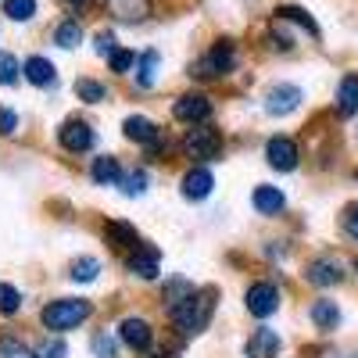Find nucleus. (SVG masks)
<instances>
[{"label":"nucleus","mask_w":358,"mask_h":358,"mask_svg":"<svg viewBox=\"0 0 358 358\" xmlns=\"http://www.w3.org/2000/svg\"><path fill=\"white\" fill-rule=\"evenodd\" d=\"M54 43L57 47H65V50H72V47H79L83 43V25L76 22V18H69V22H62L54 29Z\"/></svg>","instance_id":"24"},{"label":"nucleus","mask_w":358,"mask_h":358,"mask_svg":"<svg viewBox=\"0 0 358 358\" xmlns=\"http://www.w3.org/2000/svg\"><path fill=\"white\" fill-rule=\"evenodd\" d=\"M94 355H97V358H115V341H111L108 334H97V337H94Z\"/></svg>","instance_id":"34"},{"label":"nucleus","mask_w":358,"mask_h":358,"mask_svg":"<svg viewBox=\"0 0 358 358\" xmlns=\"http://www.w3.org/2000/svg\"><path fill=\"white\" fill-rule=\"evenodd\" d=\"M233 69H236V50H233V43H215V47L194 65V76H197V79H215V76H226V72H233Z\"/></svg>","instance_id":"4"},{"label":"nucleus","mask_w":358,"mask_h":358,"mask_svg":"<svg viewBox=\"0 0 358 358\" xmlns=\"http://www.w3.org/2000/svg\"><path fill=\"white\" fill-rule=\"evenodd\" d=\"M126 136L129 140H136V143H143V147H151V143H158V126L151 122V118H140V115H133V118H126Z\"/></svg>","instance_id":"19"},{"label":"nucleus","mask_w":358,"mask_h":358,"mask_svg":"<svg viewBox=\"0 0 358 358\" xmlns=\"http://www.w3.org/2000/svg\"><path fill=\"white\" fill-rule=\"evenodd\" d=\"M22 308V294L11 287V283H0V312L4 315H15Z\"/></svg>","instance_id":"31"},{"label":"nucleus","mask_w":358,"mask_h":358,"mask_svg":"<svg viewBox=\"0 0 358 358\" xmlns=\"http://www.w3.org/2000/svg\"><path fill=\"white\" fill-rule=\"evenodd\" d=\"M305 276H308V283H315V287H334V283L344 280V268H341L337 262H330V258H319V262L308 265Z\"/></svg>","instance_id":"15"},{"label":"nucleus","mask_w":358,"mask_h":358,"mask_svg":"<svg viewBox=\"0 0 358 358\" xmlns=\"http://www.w3.org/2000/svg\"><path fill=\"white\" fill-rule=\"evenodd\" d=\"M133 65H136V54H133V50H115V54H111V72L122 76V72H129Z\"/></svg>","instance_id":"33"},{"label":"nucleus","mask_w":358,"mask_h":358,"mask_svg":"<svg viewBox=\"0 0 358 358\" xmlns=\"http://www.w3.org/2000/svg\"><path fill=\"white\" fill-rule=\"evenodd\" d=\"M276 22H297V25H301L305 29V33H312V36H319V25L301 11V8H280L276 11Z\"/></svg>","instance_id":"26"},{"label":"nucleus","mask_w":358,"mask_h":358,"mask_svg":"<svg viewBox=\"0 0 358 358\" xmlns=\"http://www.w3.org/2000/svg\"><path fill=\"white\" fill-rule=\"evenodd\" d=\"M43 358H65V344H62V341H47Z\"/></svg>","instance_id":"38"},{"label":"nucleus","mask_w":358,"mask_h":358,"mask_svg":"<svg viewBox=\"0 0 358 358\" xmlns=\"http://www.w3.org/2000/svg\"><path fill=\"white\" fill-rule=\"evenodd\" d=\"M18 72H22L18 57H15V54H8V50H0V86L18 83Z\"/></svg>","instance_id":"29"},{"label":"nucleus","mask_w":358,"mask_h":358,"mask_svg":"<svg viewBox=\"0 0 358 358\" xmlns=\"http://www.w3.org/2000/svg\"><path fill=\"white\" fill-rule=\"evenodd\" d=\"M4 15L11 22H29L36 15V0H4Z\"/></svg>","instance_id":"25"},{"label":"nucleus","mask_w":358,"mask_h":358,"mask_svg":"<svg viewBox=\"0 0 358 358\" xmlns=\"http://www.w3.org/2000/svg\"><path fill=\"white\" fill-rule=\"evenodd\" d=\"M251 204L258 208V215H280L283 204H287V197H283L280 187H265V183H262V187L251 194Z\"/></svg>","instance_id":"14"},{"label":"nucleus","mask_w":358,"mask_h":358,"mask_svg":"<svg viewBox=\"0 0 358 358\" xmlns=\"http://www.w3.org/2000/svg\"><path fill=\"white\" fill-rule=\"evenodd\" d=\"M104 8L122 22H140L151 15V0H104Z\"/></svg>","instance_id":"16"},{"label":"nucleus","mask_w":358,"mask_h":358,"mask_svg":"<svg viewBox=\"0 0 358 358\" xmlns=\"http://www.w3.org/2000/svg\"><path fill=\"white\" fill-rule=\"evenodd\" d=\"M344 229L355 236V241H358V204H351L348 208V212H344Z\"/></svg>","instance_id":"36"},{"label":"nucleus","mask_w":358,"mask_h":358,"mask_svg":"<svg viewBox=\"0 0 358 358\" xmlns=\"http://www.w3.org/2000/svg\"><path fill=\"white\" fill-rule=\"evenodd\" d=\"M147 358H176V355H165V351H162V355H147Z\"/></svg>","instance_id":"40"},{"label":"nucleus","mask_w":358,"mask_h":358,"mask_svg":"<svg viewBox=\"0 0 358 358\" xmlns=\"http://www.w3.org/2000/svg\"><path fill=\"white\" fill-rule=\"evenodd\" d=\"M57 140H62V147L69 155H83V151H90V147L97 143L94 129H90L86 122H79V118H69V122L57 129Z\"/></svg>","instance_id":"6"},{"label":"nucleus","mask_w":358,"mask_h":358,"mask_svg":"<svg viewBox=\"0 0 358 358\" xmlns=\"http://www.w3.org/2000/svg\"><path fill=\"white\" fill-rule=\"evenodd\" d=\"M265 158H268V165L280 169V172H294L301 155H297V143L290 136H273L265 143Z\"/></svg>","instance_id":"8"},{"label":"nucleus","mask_w":358,"mask_h":358,"mask_svg":"<svg viewBox=\"0 0 358 358\" xmlns=\"http://www.w3.org/2000/svg\"><path fill=\"white\" fill-rule=\"evenodd\" d=\"M97 273H101V262H97V258H79V262H72V280H76V283L97 280Z\"/></svg>","instance_id":"27"},{"label":"nucleus","mask_w":358,"mask_h":358,"mask_svg":"<svg viewBox=\"0 0 358 358\" xmlns=\"http://www.w3.org/2000/svg\"><path fill=\"white\" fill-rule=\"evenodd\" d=\"M97 54H101V57H111V54H115V36H111V33H101V36H97Z\"/></svg>","instance_id":"37"},{"label":"nucleus","mask_w":358,"mask_h":358,"mask_svg":"<svg viewBox=\"0 0 358 358\" xmlns=\"http://www.w3.org/2000/svg\"><path fill=\"white\" fill-rule=\"evenodd\" d=\"M122 190H126L129 197H136V194H143V190H147V172H143V169H136V172H129V176L122 179Z\"/></svg>","instance_id":"32"},{"label":"nucleus","mask_w":358,"mask_h":358,"mask_svg":"<svg viewBox=\"0 0 358 358\" xmlns=\"http://www.w3.org/2000/svg\"><path fill=\"white\" fill-rule=\"evenodd\" d=\"M172 115L179 118V122H187V126H201V122L212 118V101H208L204 94H183L172 104Z\"/></svg>","instance_id":"5"},{"label":"nucleus","mask_w":358,"mask_h":358,"mask_svg":"<svg viewBox=\"0 0 358 358\" xmlns=\"http://www.w3.org/2000/svg\"><path fill=\"white\" fill-rule=\"evenodd\" d=\"M118 337H122L126 348H133V351H140V355L151 351V341H155L151 322H147V319H133V315L122 319V326H118Z\"/></svg>","instance_id":"9"},{"label":"nucleus","mask_w":358,"mask_h":358,"mask_svg":"<svg viewBox=\"0 0 358 358\" xmlns=\"http://www.w3.org/2000/svg\"><path fill=\"white\" fill-rule=\"evenodd\" d=\"M22 72H25V79L33 83V86H54V79H57V72H54V65L47 62V57H29V62L22 65Z\"/></svg>","instance_id":"18"},{"label":"nucleus","mask_w":358,"mask_h":358,"mask_svg":"<svg viewBox=\"0 0 358 358\" xmlns=\"http://www.w3.org/2000/svg\"><path fill=\"white\" fill-rule=\"evenodd\" d=\"M62 4H65V8H72V11H83V8L90 4V0H62Z\"/></svg>","instance_id":"39"},{"label":"nucleus","mask_w":358,"mask_h":358,"mask_svg":"<svg viewBox=\"0 0 358 358\" xmlns=\"http://www.w3.org/2000/svg\"><path fill=\"white\" fill-rule=\"evenodd\" d=\"M183 151L190 158H197V162H212L222 151V133L212 129V126H204V122L201 126H190L187 136H183Z\"/></svg>","instance_id":"3"},{"label":"nucleus","mask_w":358,"mask_h":358,"mask_svg":"<svg viewBox=\"0 0 358 358\" xmlns=\"http://www.w3.org/2000/svg\"><path fill=\"white\" fill-rule=\"evenodd\" d=\"M90 176H94V183L101 187H115L118 179H122V165H118V158H94V169H90Z\"/></svg>","instance_id":"20"},{"label":"nucleus","mask_w":358,"mask_h":358,"mask_svg":"<svg viewBox=\"0 0 358 358\" xmlns=\"http://www.w3.org/2000/svg\"><path fill=\"white\" fill-rule=\"evenodd\" d=\"M280 355V334L276 330H255L248 341V358H276Z\"/></svg>","instance_id":"13"},{"label":"nucleus","mask_w":358,"mask_h":358,"mask_svg":"<svg viewBox=\"0 0 358 358\" xmlns=\"http://www.w3.org/2000/svg\"><path fill=\"white\" fill-rule=\"evenodd\" d=\"M297 104H301V90L290 86V83H280L268 90V97H265V111L268 115H290Z\"/></svg>","instance_id":"10"},{"label":"nucleus","mask_w":358,"mask_h":358,"mask_svg":"<svg viewBox=\"0 0 358 358\" xmlns=\"http://www.w3.org/2000/svg\"><path fill=\"white\" fill-rule=\"evenodd\" d=\"M355 273H358V258H355Z\"/></svg>","instance_id":"41"},{"label":"nucleus","mask_w":358,"mask_h":358,"mask_svg":"<svg viewBox=\"0 0 358 358\" xmlns=\"http://www.w3.org/2000/svg\"><path fill=\"white\" fill-rule=\"evenodd\" d=\"M76 94H79V101H86V104H101V101H104V86L94 83V79H79V83H76Z\"/></svg>","instance_id":"30"},{"label":"nucleus","mask_w":358,"mask_h":358,"mask_svg":"<svg viewBox=\"0 0 358 358\" xmlns=\"http://www.w3.org/2000/svg\"><path fill=\"white\" fill-rule=\"evenodd\" d=\"M215 290H187L183 297H172V305H169V319L176 322V330L183 334V337H194L201 334L208 319H212V308H215Z\"/></svg>","instance_id":"1"},{"label":"nucleus","mask_w":358,"mask_h":358,"mask_svg":"<svg viewBox=\"0 0 358 358\" xmlns=\"http://www.w3.org/2000/svg\"><path fill=\"white\" fill-rule=\"evenodd\" d=\"M15 129H18V118H15V111L0 108V133H4V136H11Z\"/></svg>","instance_id":"35"},{"label":"nucleus","mask_w":358,"mask_h":358,"mask_svg":"<svg viewBox=\"0 0 358 358\" xmlns=\"http://www.w3.org/2000/svg\"><path fill=\"white\" fill-rule=\"evenodd\" d=\"M158 50H147V54H140V62H136V86L140 90H151L155 86V72H158Z\"/></svg>","instance_id":"21"},{"label":"nucleus","mask_w":358,"mask_h":358,"mask_svg":"<svg viewBox=\"0 0 358 358\" xmlns=\"http://www.w3.org/2000/svg\"><path fill=\"white\" fill-rule=\"evenodd\" d=\"M90 315H94V305L90 301H83V297H62V301H50L40 319H43L47 330L69 334V330H76L79 322H86Z\"/></svg>","instance_id":"2"},{"label":"nucleus","mask_w":358,"mask_h":358,"mask_svg":"<svg viewBox=\"0 0 358 358\" xmlns=\"http://www.w3.org/2000/svg\"><path fill=\"white\" fill-rule=\"evenodd\" d=\"M337 111L341 115H355L358 111V79L348 76L341 86H337Z\"/></svg>","instance_id":"22"},{"label":"nucleus","mask_w":358,"mask_h":358,"mask_svg":"<svg viewBox=\"0 0 358 358\" xmlns=\"http://www.w3.org/2000/svg\"><path fill=\"white\" fill-rule=\"evenodd\" d=\"M308 315H312V322L319 326L322 334H334L337 326H341V308H337V301H326V297L312 305V312H308Z\"/></svg>","instance_id":"17"},{"label":"nucleus","mask_w":358,"mask_h":358,"mask_svg":"<svg viewBox=\"0 0 358 358\" xmlns=\"http://www.w3.org/2000/svg\"><path fill=\"white\" fill-rule=\"evenodd\" d=\"M280 308V290L273 283H251L248 287V312L258 319H268Z\"/></svg>","instance_id":"7"},{"label":"nucleus","mask_w":358,"mask_h":358,"mask_svg":"<svg viewBox=\"0 0 358 358\" xmlns=\"http://www.w3.org/2000/svg\"><path fill=\"white\" fill-rule=\"evenodd\" d=\"M0 358H36V351L18 337H0Z\"/></svg>","instance_id":"28"},{"label":"nucleus","mask_w":358,"mask_h":358,"mask_svg":"<svg viewBox=\"0 0 358 358\" xmlns=\"http://www.w3.org/2000/svg\"><path fill=\"white\" fill-rule=\"evenodd\" d=\"M212 187H215V179L204 165H197L183 176V197H190V201H204L208 194H212Z\"/></svg>","instance_id":"12"},{"label":"nucleus","mask_w":358,"mask_h":358,"mask_svg":"<svg viewBox=\"0 0 358 358\" xmlns=\"http://www.w3.org/2000/svg\"><path fill=\"white\" fill-rule=\"evenodd\" d=\"M104 236H108V244H115V248H136L140 244L136 241V229L129 222H108L104 226Z\"/></svg>","instance_id":"23"},{"label":"nucleus","mask_w":358,"mask_h":358,"mask_svg":"<svg viewBox=\"0 0 358 358\" xmlns=\"http://www.w3.org/2000/svg\"><path fill=\"white\" fill-rule=\"evenodd\" d=\"M158 248H151V244H136L133 248V255H129V273L133 276H140V280H155L158 276Z\"/></svg>","instance_id":"11"}]
</instances>
